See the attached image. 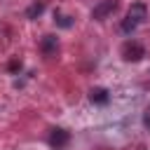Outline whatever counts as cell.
Instances as JSON below:
<instances>
[{
    "label": "cell",
    "mask_w": 150,
    "mask_h": 150,
    "mask_svg": "<svg viewBox=\"0 0 150 150\" xmlns=\"http://www.w3.org/2000/svg\"><path fill=\"white\" fill-rule=\"evenodd\" d=\"M122 56H124V61H141L143 56H145V49H143V45H138V42H124L122 45Z\"/></svg>",
    "instance_id": "cell-1"
},
{
    "label": "cell",
    "mask_w": 150,
    "mask_h": 150,
    "mask_svg": "<svg viewBox=\"0 0 150 150\" xmlns=\"http://www.w3.org/2000/svg\"><path fill=\"white\" fill-rule=\"evenodd\" d=\"M68 143H70V134H68L66 129H59V127H56V129L49 131V145H52L54 150H63Z\"/></svg>",
    "instance_id": "cell-2"
},
{
    "label": "cell",
    "mask_w": 150,
    "mask_h": 150,
    "mask_svg": "<svg viewBox=\"0 0 150 150\" xmlns=\"http://www.w3.org/2000/svg\"><path fill=\"white\" fill-rule=\"evenodd\" d=\"M117 7V0H101L94 9H91V19H96V21H101V19H105L112 9Z\"/></svg>",
    "instance_id": "cell-3"
},
{
    "label": "cell",
    "mask_w": 150,
    "mask_h": 150,
    "mask_svg": "<svg viewBox=\"0 0 150 150\" xmlns=\"http://www.w3.org/2000/svg\"><path fill=\"white\" fill-rule=\"evenodd\" d=\"M127 19H131L136 26L143 23V21L148 19V7H145L143 2H134V5L129 7V12H127Z\"/></svg>",
    "instance_id": "cell-4"
},
{
    "label": "cell",
    "mask_w": 150,
    "mask_h": 150,
    "mask_svg": "<svg viewBox=\"0 0 150 150\" xmlns=\"http://www.w3.org/2000/svg\"><path fill=\"white\" fill-rule=\"evenodd\" d=\"M89 101L96 103V105H105V103L110 101V94H108V89H103V87H94V89L89 91Z\"/></svg>",
    "instance_id": "cell-5"
},
{
    "label": "cell",
    "mask_w": 150,
    "mask_h": 150,
    "mask_svg": "<svg viewBox=\"0 0 150 150\" xmlns=\"http://www.w3.org/2000/svg\"><path fill=\"white\" fill-rule=\"evenodd\" d=\"M40 47H42V54H45V56H52V54H56V49H59V40H56L54 35H45L42 42H40Z\"/></svg>",
    "instance_id": "cell-6"
},
{
    "label": "cell",
    "mask_w": 150,
    "mask_h": 150,
    "mask_svg": "<svg viewBox=\"0 0 150 150\" xmlns=\"http://www.w3.org/2000/svg\"><path fill=\"white\" fill-rule=\"evenodd\" d=\"M42 12H45V2H33V5L26 9V16H28V19H38Z\"/></svg>",
    "instance_id": "cell-7"
},
{
    "label": "cell",
    "mask_w": 150,
    "mask_h": 150,
    "mask_svg": "<svg viewBox=\"0 0 150 150\" xmlns=\"http://www.w3.org/2000/svg\"><path fill=\"white\" fill-rule=\"evenodd\" d=\"M54 21H56V23H59L61 28H70V26H73L70 16H61V14H56V12H54Z\"/></svg>",
    "instance_id": "cell-8"
},
{
    "label": "cell",
    "mask_w": 150,
    "mask_h": 150,
    "mask_svg": "<svg viewBox=\"0 0 150 150\" xmlns=\"http://www.w3.org/2000/svg\"><path fill=\"white\" fill-rule=\"evenodd\" d=\"M134 28H136V23H134L131 19H124V21H122V33H131Z\"/></svg>",
    "instance_id": "cell-9"
},
{
    "label": "cell",
    "mask_w": 150,
    "mask_h": 150,
    "mask_svg": "<svg viewBox=\"0 0 150 150\" xmlns=\"http://www.w3.org/2000/svg\"><path fill=\"white\" fill-rule=\"evenodd\" d=\"M143 122H145V127H148V129H150V110H148V112H145V117H143Z\"/></svg>",
    "instance_id": "cell-10"
}]
</instances>
